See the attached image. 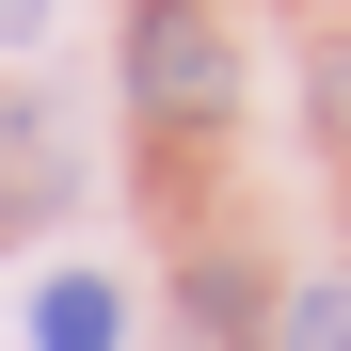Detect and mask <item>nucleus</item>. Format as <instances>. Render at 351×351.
<instances>
[{"label":"nucleus","mask_w":351,"mask_h":351,"mask_svg":"<svg viewBox=\"0 0 351 351\" xmlns=\"http://www.w3.org/2000/svg\"><path fill=\"white\" fill-rule=\"evenodd\" d=\"M128 96L160 112V128H208V112L240 96V48L192 16V0H144V16H128Z\"/></svg>","instance_id":"nucleus-1"},{"label":"nucleus","mask_w":351,"mask_h":351,"mask_svg":"<svg viewBox=\"0 0 351 351\" xmlns=\"http://www.w3.org/2000/svg\"><path fill=\"white\" fill-rule=\"evenodd\" d=\"M287 351H351V287H287Z\"/></svg>","instance_id":"nucleus-4"},{"label":"nucleus","mask_w":351,"mask_h":351,"mask_svg":"<svg viewBox=\"0 0 351 351\" xmlns=\"http://www.w3.org/2000/svg\"><path fill=\"white\" fill-rule=\"evenodd\" d=\"M32 351H128V304H112L96 271H48L32 287Z\"/></svg>","instance_id":"nucleus-3"},{"label":"nucleus","mask_w":351,"mask_h":351,"mask_svg":"<svg viewBox=\"0 0 351 351\" xmlns=\"http://www.w3.org/2000/svg\"><path fill=\"white\" fill-rule=\"evenodd\" d=\"M64 192H80V144H64V96H32V80H16V96H0V240H32V223L64 208Z\"/></svg>","instance_id":"nucleus-2"},{"label":"nucleus","mask_w":351,"mask_h":351,"mask_svg":"<svg viewBox=\"0 0 351 351\" xmlns=\"http://www.w3.org/2000/svg\"><path fill=\"white\" fill-rule=\"evenodd\" d=\"M32 32H48V0H0V48H32Z\"/></svg>","instance_id":"nucleus-5"}]
</instances>
